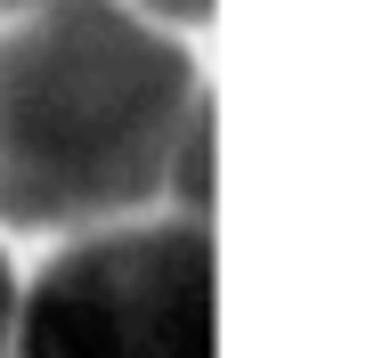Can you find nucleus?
<instances>
[{"instance_id": "3", "label": "nucleus", "mask_w": 366, "mask_h": 358, "mask_svg": "<svg viewBox=\"0 0 366 358\" xmlns=\"http://www.w3.org/2000/svg\"><path fill=\"white\" fill-rule=\"evenodd\" d=\"M163 187L179 196V220H212V98L196 90L179 139H171V163H163Z\"/></svg>"}, {"instance_id": "2", "label": "nucleus", "mask_w": 366, "mask_h": 358, "mask_svg": "<svg viewBox=\"0 0 366 358\" xmlns=\"http://www.w3.org/2000/svg\"><path fill=\"white\" fill-rule=\"evenodd\" d=\"M0 358H220L204 220H106L16 293Z\"/></svg>"}, {"instance_id": "5", "label": "nucleus", "mask_w": 366, "mask_h": 358, "mask_svg": "<svg viewBox=\"0 0 366 358\" xmlns=\"http://www.w3.org/2000/svg\"><path fill=\"white\" fill-rule=\"evenodd\" d=\"M9 318H16V277H9V252H0V350H9Z\"/></svg>"}, {"instance_id": "4", "label": "nucleus", "mask_w": 366, "mask_h": 358, "mask_svg": "<svg viewBox=\"0 0 366 358\" xmlns=\"http://www.w3.org/2000/svg\"><path fill=\"white\" fill-rule=\"evenodd\" d=\"M122 9H139V16H155V25L179 33V25H204V16H212V0H122Z\"/></svg>"}, {"instance_id": "1", "label": "nucleus", "mask_w": 366, "mask_h": 358, "mask_svg": "<svg viewBox=\"0 0 366 358\" xmlns=\"http://www.w3.org/2000/svg\"><path fill=\"white\" fill-rule=\"evenodd\" d=\"M196 106L179 33L122 0H41L0 33V228L131 220Z\"/></svg>"}, {"instance_id": "6", "label": "nucleus", "mask_w": 366, "mask_h": 358, "mask_svg": "<svg viewBox=\"0 0 366 358\" xmlns=\"http://www.w3.org/2000/svg\"><path fill=\"white\" fill-rule=\"evenodd\" d=\"M25 9H41V0H0V16H25Z\"/></svg>"}]
</instances>
